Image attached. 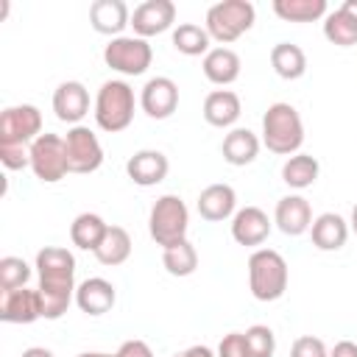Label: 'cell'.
I'll return each mask as SVG.
<instances>
[{"mask_svg": "<svg viewBox=\"0 0 357 357\" xmlns=\"http://www.w3.org/2000/svg\"><path fill=\"white\" fill-rule=\"evenodd\" d=\"M195 206H198V215H201L204 220L220 223V220L234 218V212H237V192H234L231 184L218 181V184H209V187L201 190Z\"/></svg>", "mask_w": 357, "mask_h": 357, "instance_id": "cell-16", "label": "cell"}, {"mask_svg": "<svg viewBox=\"0 0 357 357\" xmlns=\"http://www.w3.org/2000/svg\"><path fill=\"white\" fill-rule=\"evenodd\" d=\"M106 229H109V223H106L100 215H95V212H81V215L70 223V240H73V245H78V248L95 254L98 245H100V240L106 237Z\"/></svg>", "mask_w": 357, "mask_h": 357, "instance_id": "cell-26", "label": "cell"}, {"mask_svg": "<svg viewBox=\"0 0 357 357\" xmlns=\"http://www.w3.org/2000/svg\"><path fill=\"white\" fill-rule=\"evenodd\" d=\"M162 265L170 276H190L198 268V251L190 240L173 243V245L162 248Z\"/></svg>", "mask_w": 357, "mask_h": 357, "instance_id": "cell-32", "label": "cell"}, {"mask_svg": "<svg viewBox=\"0 0 357 357\" xmlns=\"http://www.w3.org/2000/svg\"><path fill=\"white\" fill-rule=\"evenodd\" d=\"M218 357H248V349H245V335L243 332H229L223 335V340L218 343Z\"/></svg>", "mask_w": 357, "mask_h": 357, "instance_id": "cell-37", "label": "cell"}, {"mask_svg": "<svg viewBox=\"0 0 357 357\" xmlns=\"http://www.w3.org/2000/svg\"><path fill=\"white\" fill-rule=\"evenodd\" d=\"M262 145L271 153L293 156L304 145V123L296 106L290 103H271L262 114Z\"/></svg>", "mask_w": 357, "mask_h": 357, "instance_id": "cell-2", "label": "cell"}, {"mask_svg": "<svg viewBox=\"0 0 357 357\" xmlns=\"http://www.w3.org/2000/svg\"><path fill=\"white\" fill-rule=\"evenodd\" d=\"M0 162L8 170L31 167V145H0Z\"/></svg>", "mask_w": 357, "mask_h": 357, "instance_id": "cell-35", "label": "cell"}, {"mask_svg": "<svg viewBox=\"0 0 357 357\" xmlns=\"http://www.w3.org/2000/svg\"><path fill=\"white\" fill-rule=\"evenodd\" d=\"M103 61L120 75H142L153 61V50L142 36H114L103 47Z\"/></svg>", "mask_w": 357, "mask_h": 357, "instance_id": "cell-7", "label": "cell"}, {"mask_svg": "<svg viewBox=\"0 0 357 357\" xmlns=\"http://www.w3.org/2000/svg\"><path fill=\"white\" fill-rule=\"evenodd\" d=\"M42 318V298L39 290L20 287L11 293H3L0 298V321L6 324H33Z\"/></svg>", "mask_w": 357, "mask_h": 357, "instance_id": "cell-18", "label": "cell"}, {"mask_svg": "<svg viewBox=\"0 0 357 357\" xmlns=\"http://www.w3.org/2000/svg\"><path fill=\"white\" fill-rule=\"evenodd\" d=\"M42 137V112L33 103L8 106L0 114V145H31Z\"/></svg>", "mask_w": 357, "mask_h": 357, "instance_id": "cell-9", "label": "cell"}, {"mask_svg": "<svg viewBox=\"0 0 357 357\" xmlns=\"http://www.w3.org/2000/svg\"><path fill=\"white\" fill-rule=\"evenodd\" d=\"M273 14L284 22H315L326 17V0H273Z\"/></svg>", "mask_w": 357, "mask_h": 357, "instance_id": "cell-29", "label": "cell"}, {"mask_svg": "<svg viewBox=\"0 0 357 357\" xmlns=\"http://www.w3.org/2000/svg\"><path fill=\"white\" fill-rule=\"evenodd\" d=\"M98 262L100 265H123L128 257H131V234L123 229V226H109L106 229V237L100 240L98 251H95Z\"/></svg>", "mask_w": 357, "mask_h": 357, "instance_id": "cell-28", "label": "cell"}, {"mask_svg": "<svg viewBox=\"0 0 357 357\" xmlns=\"http://www.w3.org/2000/svg\"><path fill=\"white\" fill-rule=\"evenodd\" d=\"M187 229H190V209L187 204L167 192V195H159L156 204L151 206V215H148V231H151V240L162 248L173 245V243H181L187 240Z\"/></svg>", "mask_w": 357, "mask_h": 357, "instance_id": "cell-6", "label": "cell"}, {"mask_svg": "<svg viewBox=\"0 0 357 357\" xmlns=\"http://www.w3.org/2000/svg\"><path fill=\"white\" fill-rule=\"evenodd\" d=\"M271 67L279 78L284 81H296L307 73V56L298 45L293 42H279L271 47Z\"/></svg>", "mask_w": 357, "mask_h": 357, "instance_id": "cell-25", "label": "cell"}, {"mask_svg": "<svg viewBox=\"0 0 357 357\" xmlns=\"http://www.w3.org/2000/svg\"><path fill=\"white\" fill-rule=\"evenodd\" d=\"M89 25L103 36H123V28L131 25V11L123 0H95L89 6Z\"/></svg>", "mask_w": 357, "mask_h": 357, "instance_id": "cell-20", "label": "cell"}, {"mask_svg": "<svg viewBox=\"0 0 357 357\" xmlns=\"http://www.w3.org/2000/svg\"><path fill=\"white\" fill-rule=\"evenodd\" d=\"M259 145L262 139L251 131V128H231L226 137H223V145H220V153L229 165L234 167H245L257 159L259 153Z\"/></svg>", "mask_w": 357, "mask_h": 357, "instance_id": "cell-24", "label": "cell"}, {"mask_svg": "<svg viewBox=\"0 0 357 357\" xmlns=\"http://www.w3.org/2000/svg\"><path fill=\"white\" fill-rule=\"evenodd\" d=\"M318 173H321V165H318V159L312 153H293L282 165V181L287 187H293V190L312 187L315 178H318Z\"/></svg>", "mask_w": 357, "mask_h": 357, "instance_id": "cell-27", "label": "cell"}, {"mask_svg": "<svg viewBox=\"0 0 357 357\" xmlns=\"http://www.w3.org/2000/svg\"><path fill=\"white\" fill-rule=\"evenodd\" d=\"M53 112L61 123L81 126V120L89 114V92L81 81H61L53 92Z\"/></svg>", "mask_w": 357, "mask_h": 357, "instance_id": "cell-14", "label": "cell"}, {"mask_svg": "<svg viewBox=\"0 0 357 357\" xmlns=\"http://www.w3.org/2000/svg\"><path fill=\"white\" fill-rule=\"evenodd\" d=\"M114 354H117V357H153L151 346H148L145 340H139V337L123 340V343H120V349H117Z\"/></svg>", "mask_w": 357, "mask_h": 357, "instance_id": "cell-38", "label": "cell"}, {"mask_svg": "<svg viewBox=\"0 0 357 357\" xmlns=\"http://www.w3.org/2000/svg\"><path fill=\"white\" fill-rule=\"evenodd\" d=\"M167 170H170L167 156L162 151H153V148H142L134 156H128V162H126L128 178L139 187H156L159 181L167 178Z\"/></svg>", "mask_w": 357, "mask_h": 357, "instance_id": "cell-15", "label": "cell"}, {"mask_svg": "<svg viewBox=\"0 0 357 357\" xmlns=\"http://www.w3.org/2000/svg\"><path fill=\"white\" fill-rule=\"evenodd\" d=\"M70 173H95L103 165V148L89 126H73L64 134Z\"/></svg>", "mask_w": 357, "mask_h": 357, "instance_id": "cell-10", "label": "cell"}, {"mask_svg": "<svg viewBox=\"0 0 357 357\" xmlns=\"http://www.w3.org/2000/svg\"><path fill=\"white\" fill-rule=\"evenodd\" d=\"M271 234V220L259 206H243L231 218V237L237 245H262Z\"/></svg>", "mask_w": 357, "mask_h": 357, "instance_id": "cell-19", "label": "cell"}, {"mask_svg": "<svg viewBox=\"0 0 357 357\" xmlns=\"http://www.w3.org/2000/svg\"><path fill=\"white\" fill-rule=\"evenodd\" d=\"M243 114L240 98L231 89H212L204 98V120L215 128H231Z\"/></svg>", "mask_w": 357, "mask_h": 357, "instance_id": "cell-21", "label": "cell"}, {"mask_svg": "<svg viewBox=\"0 0 357 357\" xmlns=\"http://www.w3.org/2000/svg\"><path fill=\"white\" fill-rule=\"evenodd\" d=\"M173 22H176V3L173 0H145L131 14L134 36H142V39L170 31Z\"/></svg>", "mask_w": 357, "mask_h": 357, "instance_id": "cell-12", "label": "cell"}, {"mask_svg": "<svg viewBox=\"0 0 357 357\" xmlns=\"http://www.w3.org/2000/svg\"><path fill=\"white\" fill-rule=\"evenodd\" d=\"M324 36L337 47H351L357 45V20L340 6L324 17Z\"/></svg>", "mask_w": 357, "mask_h": 357, "instance_id": "cell-30", "label": "cell"}, {"mask_svg": "<svg viewBox=\"0 0 357 357\" xmlns=\"http://www.w3.org/2000/svg\"><path fill=\"white\" fill-rule=\"evenodd\" d=\"M349 220L340 218L337 212H324L312 220L310 226V237H312V245L318 251H337L346 245L349 240Z\"/></svg>", "mask_w": 357, "mask_h": 357, "instance_id": "cell-22", "label": "cell"}, {"mask_svg": "<svg viewBox=\"0 0 357 357\" xmlns=\"http://www.w3.org/2000/svg\"><path fill=\"white\" fill-rule=\"evenodd\" d=\"M240 56L231 50V47H212L204 61H201V70L206 75V81H212L215 86H229L240 78Z\"/></svg>", "mask_w": 357, "mask_h": 357, "instance_id": "cell-23", "label": "cell"}, {"mask_svg": "<svg viewBox=\"0 0 357 357\" xmlns=\"http://www.w3.org/2000/svg\"><path fill=\"white\" fill-rule=\"evenodd\" d=\"M139 106L151 120H167L178 109V86L167 75L148 78L139 92Z\"/></svg>", "mask_w": 357, "mask_h": 357, "instance_id": "cell-11", "label": "cell"}, {"mask_svg": "<svg viewBox=\"0 0 357 357\" xmlns=\"http://www.w3.org/2000/svg\"><path fill=\"white\" fill-rule=\"evenodd\" d=\"M117 301V290L103 276H89L75 287V304L86 315H106Z\"/></svg>", "mask_w": 357, "mask_h": 357, "instance_id": "cell-17", "label": "cell"}, {"mask_svg": "<svg viewBox=\"0 0 357 357\" xmlns=\"http://www.w3.org/2000/svg\"><path fill=\"white\" fill-rule=\"evenodd\" d=\"M243 335H245L248 357H273V351H276V335H273L271 326L254 324V326H248Z\"/></svg>", "mask_w": 357, "mask_h": 357, "instance_id": "cell-34", "label": "cell"}, {"mask_svg": "<svg viewBox=\"0 0 357 357\" xmlns=\"http://www.w3.org/2000/svg\"><path fill=\"white\" fill-rule=\"evenodd\" d=\"M343 8L357 20V0H343Z\"/></svg>", "mask_w": 357, "mask_h": 357, "instance_id": "cell-42", "label": "cell"}, {"mask_svg": "<svg viewBox=\"0 0 357 357\" xmlns=\"http://www.w3.org/2000/svg\"><path fill=\"white\" fill-rule=\"evenodd\" d=\"M254 20H257L254 3H248V0H220V3L209 6L204 28H206L209 39H215V42H220V47H226V45L237 42L245 31H251Z\"/></svg>", "mask_w": 357, "mask_h": 357, "instance_id": "cell-5", "label": "cell"}, {"mask_svg": "<svg viewBox=\"0 0 357 357\" xmlns=\"http://www.w3.org/2000/svg\"><path fill=\"white\" fill-rule=\"evenodd\" d=\"M31 279V265L22 257H3L0 259V293H11L25 287Z\"/></svg>", "mask_w": 357, "mask_h": 357, "instance_id": "cell-33", "label": "cell"}, {"mask_svg": "<svg viewBox=\"0 0 357 357\" xmlns=\"http://www.w3.org/2000/svg\"><path fill=\"white\" fill-rule=\"evenodd\" d=\"M349 229H351V231L357 234V204L351 206V218H349Z\"/></svg>", "mask_w": 357, "mask_h": 357, "instance_id": "cell-43", "label": "cell"}, {"mask_svg": "<svg viewBox=\"0 0 357 357\" xmlns=\"http://www.w3.org/2000/svg\"><path fill=\"white\" fill-rule=\"evenodd\" d=\"M287 262L273 248H257L248 257V290L257 301H276L287 290Z\"/></svg>", "mask_w": 357, "mask_h": 357, "instance_id": "cell-3", "label": "cell"}, {"mask_svg": "<svg viewBox=\"0 0 357 357\" xmlns=\"http://www.w3.org/2000/svg\"><path fill=\"white\" fill-rule=\"evenodd\" d=\"M75 357H117V354H106V351H81Z\"/></svg>", "mask_w": 357, "mask_h": 357, "instance_id": "cell-44", "label": "cell"}, {"mask_svg": "<svg viewBox=\"0 0 357 357\" xmlns=\"http://www.w3.org/2000/svg\"><path fill=\"white\" fill-rule=\"evenodd\" d=\"M329 357H357V343L354 340H337L332 346Z\"/></svg>", "mask_w": 357, "mask_h": 357, "instance_id": "cell-39", "label": "cell"}, {"mask_svg": "<svg viewBox=\"0 0 357 357\" xmlns=\"http://www.w3.org/2000/svg\"><path fill=\"white\" fill-rule=\"evenodd\" d=\"M290 357H329V349L324 346L321 337L301 335V337L293 340V346H290Z\"/></svg>", "mask_w": 357, "mask_h": 357, "instance_id": "cell-36", "label": "cell"}, {"mask_svg": "<svg viewBox=\"0 0 357 357\" xmlns=\"http://www.w3.org/2000/svg\"><path fill=\"white\" fill-rule=\"evenodd\" d=\"M134 89L120 81V78H112V81H103L98 95H95V123L98 128L109 131V134H117V131H126L134 120Z\"/></svg>", "mask_w": 357, "mask_h": 357, "instance_id": "cell-4", "label": "cell"}, {"mask_svg": "<svg viewBox=\"0 0 357 357\" xmlns=\"http://www.w3.org/2000/svg\"><path fill=\"white\" fill-rule=\"evenodd\" d=\"M33 268L39 273L36 290L42 298V318L56 321L75 301V257L61 245H45L39 248Z\"/></svg>", "mask_w": 357, "mask_h": 357, "instance_id": "cell-1", "label": "cell"}, {"mask_svg": "<svg viewBox=\"0 0 357 357\" xmlns=\"http://www.w3.org/2000/svg\"><path fill=\"white\" fill-rule=\"evenodd\" d=\"M170 42H173V47H176L178 53H184V56H206V53L212 50V47H209L212 39H209L206 28H201V25H195V22H181V25H176Z\"/></svg>", "mask_w": 357, "mask_h": 357, "instance_id": "cell-31", "label": "cell"}, {"mask_svg": "<svg viewBox=\"0 0 357 357\" xmlns=\"http://www.w3.org/2000/svg\"><path fill=\"white\" fill-rule=\"evenodd\" d=\"M31 170L42 184H56L70 173L67 145L59 134H42L31 142Z\"/></svg>", "mask_w": 357, "mask_h": 357, "instance_id": "cell-8", "label": "cell"}, {"mask_svg": "<svg viewBox=\"0 0 357 357\" xmlns=\"http://www.w3.org/2000/svg\"><path fill=\"white\" fill-rule=\"evenodd\" d=\"M20 357H56L50 349H45V346H31V349H25Z\"/></svg>", "mask_w": 357, "mask_h": 357, "instance_id": "cell-41", "label": "cell"}, {"mask_svg": "<svg viewBox=\"0 0 357 357\" xmlns=\"http://www.w3.org/2000/svg\"><path fill=\"white\" fill-rule=\"evenodd\" d=\"M173 357H218V354H215L209 346H201V343H198V346H190V349L176 351Z\"/></svg>", "mask_w": 357, "mask_h": 357, "instance_id": "cell-40", "label": "cell"}, {"mask_svg": "<svg viewBox=\"0 0 357 357\" xmlns=\"http://www.w3.org/2000/svg\"><path fill=\"white\" fill-rule=\"evenodd\" d=\"M312 206L304 195H284L276 201V209H273V223L282 234L287 237H298L304 231H310L312 226Z\"/></svg>", "mask_w": 357, "mask_h": 357, "instance_id": "cell-13", "label": "cell"}]
</instances>
